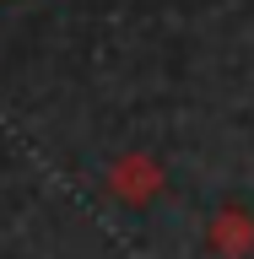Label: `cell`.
Segmentation results:
<instances>
[{"label":"cell","instance_id":"7a4b0ae2","mask_svg":"<svg viewBox=\"0 0 254 259\" xmlns=\"http://www.w3.org/2000/svg\"><path fill=\"white\" fill-rule=\"evenodd\" d=\"M211 243L227 248V254H243V248H249V227H243L238 210H222V222L211 227Z\"/></svg>","mask_w":254,"mask_h":259},{"label":"cell","instance_id":"6da1fadb","mask_svg":"<svg viewBox=\"0 0 254 259\" xmlns=\"http://www.w3.org/2000/svg\"><path fill=\"white\" fill-rule=\"evenodd\" d=\"M162 189V167L141 151H130V157H114L108 167V194L114 200H125V205H146L152 194Z\"/></svg>","mask_w":254,"mask_h":259}]
</instances>
